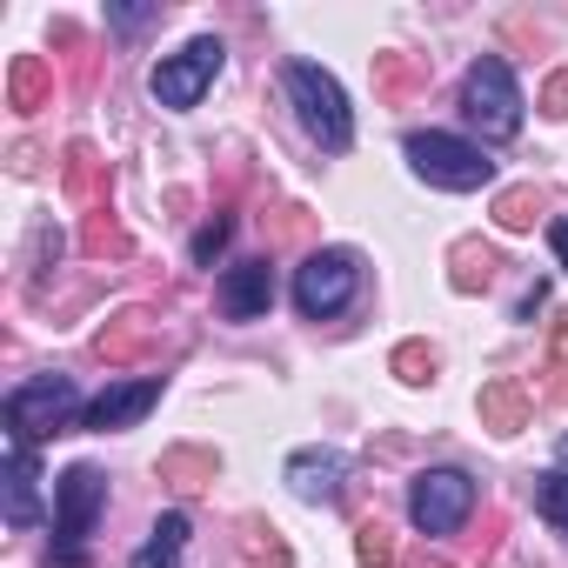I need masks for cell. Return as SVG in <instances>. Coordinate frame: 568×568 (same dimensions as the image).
Listing matches in <instances>:
<instances>
[{
    "mask_svg": "<svg viewBox=\"0 0 568 568\" xmlns=\"http://www.w3.org/2000/svg\"><path fill=\"white\" fill-rule=\"evenodd\" d=\"M74 415H88V408H81V388H74L68 375H34V382H21L8 402H0V422H8V435H14L21 448L61 435Z\"/></svg>",
    "mask_w": 568,
    "mask_h": 568,
    "instance_id": "1",
    "label": "cell"
},
{
    "mask_svg": "<svg viewBox=\"0 0 568 568\" xmlns=\"http://www.w3.org/2000/svg\"><path fill=\"white\" fill-rule=\"evenodd\" d=\"M288 101L302 114V128L328 148V154H348L355 148V114H348V94L335 74H322L315 61H288Z\"/></svg>",
    "mask_w": 568,
    "mask_h": 568,
    "instance_id": "2",
    "label": "cell"
},
{
    "mask_svg": "<svg viewBox=\"0 0 568 568\" xmlns=\"http://www.w3.org/2000/svg\"><path fill=\"white\" fill-rule=\"evenodd\" d=\"M408 161H415V174H422L428 187H448V194H475V187L495 181V161H488L475 141L442 134V128H415V134H408Z\"/></svg>",
    "mask_w": 568,
    "mask_h": 568,
    "instance_id": "3",
    "label": "cell"
},
{
    "mask_svg": "<svg viewBox=\"0 0 568 568\" xmlns=\"http://www.w3.org/2000/svg\"><path fill=\"white\" fill-rule=\"evenodd\" d=\"M462 114L481 128V141H515L521 134V88L501 54H481L462 81Z\"/></svg>",
    "mask_w": 568,
    "mask_h": 568,
    "instance_id": "4",
    "label": "cell"
},
{
    "mask_svg": "<svg viewBox=\"0 0 568 568\" xmlns=\"http://www.w3.org/2000/svg\"><path fill=\"white\" fill-rule=\"evenodd\" d=\"M101 501H108V481H101V468H88V462H74V468L54 481V541H61V548H54V568H81V541H88Z\"/></svg>",
    "mask_w": 568,
    "mask_h": 568,
    "instance_id": "5",
    "label": "cell"
},
{
    "mask_svg": "<svg viewBox=\"0 0 568 568\" xmlns=\"http://www.w3.org/2000/svg\"><path fill=\"white\" fill-rule=\"evenodd\" d=\"M355 288H362V261L348 247H322V254H308L295 267V308L308 322H335L355 302Z\"/></svg>",
    "mask_w": 568,
    "mask_h": 568,
    "instance_id": "6",
    "label": "cell"
},
{
    "mask_svg": "<svg viewBox=\"0 0 568 568\" xmlns=\"http://www.w3.org/2000/svg\"><path fill=\"white\" fill-rule=\"evenodd\" d=\"M475 515V481L462 468H422L408 481V521L422 535H455Z\"/></svg>",
    "mask_w": 568,
    "mask_h": 568,
    "instance_id": "7",
    "label": "cell"
},
{
    "mask_svg": "<svg viewBox=\"0 0 568 568\" xmlns=\"http://www.w3.org/2000/svg\"><path fill=\"white\" fill-rule=\"evenodd\" d=\"M221 61H227V48L214 41V34H201V41H187L181 54H168L154 74H148V88H154V101L161 108H201V94L214 88V74H221Z\"/></svg>",
    "mask_w": 568,
    "mask_h": 568,
    "instance_id": "8",
    "label": "cell"
},
{
    "mask_svg": "<svg viewBox=\"0 0 568 568\" xmlns=\"http://www.w3.org/2000/svg\"><path fill=\"white\" fill-rule=\"evenodd\" d=\"M161 402V375H141V382H121V388H101L94 402H88V415H81V428H94V435H114V428H134L148 408Z\"/></svg>",
    "mask_w": 568,
    "mask_h": 568,
    "instance_id": "9",
    "label": "cell"
},
{
    "mask_svg": "<svg viewBox=\"0 0 568 568\" xmlns=\"http://www.w3.org/2000/svg\"><path fill=\"white\" fill-rule=\"evenodd\" d=\"M274 308V267L267 261H234L221 274V315L227 322H261Z\"/></svg>",
    "mask_w": 568,
    "mask_h": 568,
    "instance_id": "10",
    "label": "cell"
},
{
    "mask_svg": "<svg viewBox=\"0 0 568 568\" xmlns=\"http://www.w3.org/2000/svg\"><path fill=\"white\" fill-rule=\"evenodd\" d=\"M288 488L302 501H342L348 488V455L342 448H295L288 455Z\"/></svg>",
    "mask_w": 568,
    "mask_h": 568,
    "instance_id": "11",
    "label": "cell"
},
{
    "mask_svg": "<svg viewBox=\"0 0 568 568\" xmlns=\"http://www.w3.org/2000/svg\"><path fill=\"white\" fill-rule=\"evenodd\" d=\"M41 468H34V448H21V442H8V521L14 528H34L41 521Z\"/></svg>",
    "mask_w": 568,
    "mask_h": 568,
    "instance_id": "12",
    "label": "cell"
},
{
    "mask_svg": "<svg viewBox=\"0 0 568 568\" xmlns=\"http://www.w3.org/2000/svg\"><path fill=\"white\" fill-rule=\"evenodd\" d=\"M181 541H187V515H181V508H168V515L154 521L148 548L134 555V568H181Z\"/></svg>",
    "mask_w": 568,
    "mask_h": 568,
    "instance_id": "13",
    "label": "cell"
},
{
    "mask_svg": "<svg viewBox=\"0 0 568 568\" xmlns=\"http://www.w3.org/2000/svg\"><path fill=\"white\" fill-rule=\"evenodd\" d=\"M8 94H14V108H21V114H34V108H41V94H48V61L21 54V61H14V74H8Z\"/></svg>",
    "mask_w": 568,
    "mask_h": 568,
    "instance_id": "14",
    "label": "cell"
},
{
    "mask_svg": "<svg viewBox=\"0 0 568 568\" xmlns=\"http://www.w3.org/2000/svg\"><path fill=\"white\" fill-rule=\"evenodd\" d=\"M481 415L495 422V435H515V428H521V415H528V402H521L508 382H495V388L481 395Z\"/></svg>",
    "mask_w": 568,
    "mask_h": 568,
    "instance_id": "15",
    "label": "cell"
},
{
    "mask_svg": "<svg viewBox=\"0 0 568 568\" xmlns=\"http://www.w3.org/2000/svg\"><path fill=\"white\" fill-rule=\"evenodd\" d=\"M535 515L568 535V475H561V468H555V475H535Z\"/></svg>",
    "mask_w": 568,
    "mask_h": 568,
    "instance_id": "16",
    "label": "cell"
},
{
    "mask_svg": "<svg viewBox=\"0 0 568 568\" xmlns=\"http://www.w3.org/2000/svg\"><path fill=\"white\" fill-rule=\"evenodd\" d=\"M141 342H148V315H121V328H101V342H94V348H101L108 362H128Z\"/></svg>",
    "mask_w": 568,
    "mask_h": 568,
    "instance_id": "17",
    "label": "cell"
},
{
    "mask_svg": "<svg viewBox=\"0 0 568 568\" xmlns=\"http://www.w3.org/2000/svg\"><path fill=\"white\" fill-rule=\"evenodd\" d=\"M535 214H541V201H535V187H508V194L495 201V221H501L508 234H521V227H535Z\"/></svg>",
    "mask_w": 568,
    "mask_h": 568,
    "instance_id": "18",
    "label": "cell"
},
{
    "mask_svg": "<svg viewBox=\"0 0 568 568\" xmlns=\"http://www.w3.org/2000/svg\"><path fill=\"white\" fill-rule=\"evenodd\" d=\"M488 274H495V254L488 247H455V288H488Z\"/></svg>",
    "mask_w": 568,
    "mask_h": 568,
    "instance_id": "19",
    "label": "cell"
},
{
    "mask_svg": "<svg viewBox=\"0 0 568 568\" xmlns=\"http://www.w3.org/2000/svg\"><path fill=\"white\" fill-rule=\"evenodd\" d=\"M355 555H362V568H388V561H395V541H388V528H382V521H362V541H355Z\"/></svg>",
    "mask_w": 568,
    "mask_h": 568,
    "instance_id": "20",
    "label": "cell"
},
{
    "mask_svg": "<svg viewBox=\"0 0 568 568\" xmlns=\"http://www.w3.org/2000/svg\"><path fill=\"white\" fill-rule=\"evenodd\" d=\"M68 194L94 201V148H68Z\"/></svg>",
    "mask_w": 568,
    "mask_h": 568,
    "instance_id": "21",
    "label": "cell"
},
{
    "mask_svg": "<svg viewBox=\"0 0 568 568\" xmlns=\"http://www.w3.org/2000/svg\"><path fill=\"white\" fill-rule=\"evenodd\" d=\"M227 234H234V221H227V214H214V221H207V227L194 234V267H207V261H214V254L227 247Z\"/></svg>",
    "mask_w": 568,
    "mask_h": 568,
    "instance_id": "22",
    "label": "cell"
},
{
    "mask_svg": "<svg viewBox=\"0 0 568 568\" xmlns=\"http://www.w3.org/2000/svg\"><path fill=\"white\" fill-rule=\"evenodd\" d=\"M395 375H402V382H428V375H435V355H428L422 342H408V348H395Z\"/></svg>",
    "mask_w": 568,
    "mask_h": 568,
    "instance_id": "23",
    "label": "cell"
},
{
    "mask_svg": "<svg viewBox=\"0 0 568 568\" xmlns=\"http://www.w3.org/2000/svg\"><path fill=\"white\" fill-rule=\"evenodd\" d=\"M88 247H114V254H121V247H128V234H121L114 221H101V214H94V221H88Z\"/></svg>",
    "mask_w": 568,
    "mask_h": 568,
    "instance_id": "24",
    "label": "cell"
},
{
    "mask_svg": "<svg viewBox=\"0 0 568 568\" xmlns=\"http://www.w3.org/2000/svg\"><path fill=\"white\" fill-rule=\"evenodd\" d=\"M541 108H548V114H568V74H555V81L541 88Z\"/></svg>",
    "mask_w": 568,
    "mask_h": 568,
    "instance_id": "25",
    "label": "cell"
},
{
    "mask_svg": "<svg viewBox=\"0 0 568 568\" xmlns=\"http://www.w3.org/2000/svg\"><path fill=\"white\" fill-rule=\"evenodd\" d=\"M548 247H555V261L568 267V214H561V221H548Z\"/></svg>",
    "mask_w": 568,
    "mask_h": 568,
    "instance_id": "26",
    "label": "cell"
},
{
    "mask_svg": "<svg viewBox=\"0 0 568 568\" xmlns=\"http://www.w3.org/2000/svg\"><path fill=\"white\" fill-rule=\"evenodd\" d=\"M408 568H448V561H435V555H408Z\"/></svg>",
    "mask_w": 568,
    "mask_h": 568,
    "instance_id": "27",
    "label": "cell"
},
{
    "mask_svg": "<svg viewBox=\"0 0 568 568\" xmlns=\"http://www.w3.org/2000/svg\"><path fill=\"white\" fill-rule=\"evenodd\" d=\"M555 455H561V475H568V435H561V442H555Z\"/></svg>",
    "mask_w": 568,
    "mask_h": 568,
    "instance_id": "28",
    "label": "cell"
}]
</instances>
